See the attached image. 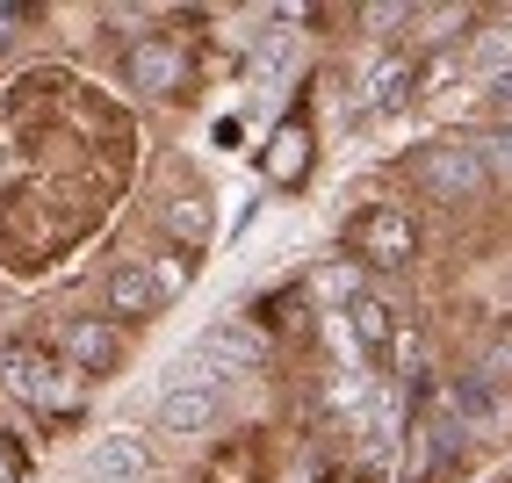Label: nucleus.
Segmentation results:
<instances>
[{
    "label": "nucleus",
    "instance_id": "nucleus-5",
    "mask_svg": "<svg viewBox=\"0 0 512 483\" xmlns=\"http://www.w3.org/2000/svg\"><path fill=\"white\" fill-rule=\"evenodd\" d=\"M404 94H412V58H397V51L361 58V73H354L361 116H397V109H404Z\"/></svg>",
    "mask_w": 512,
    "mask_h": 483
},
{
    "label": "nucleus",
    "instance_id": "nucleus-3",
    "mask_svg": "<svg viewBox=\"0 0 512 483\" xmlns=\"http://www.w3.org/2000/svg\"><path fill=\"white\" fill-rule=\"evenodd\" d=\"M419 181H426L440 202H462V195H476V188L491 181V159H484L476 137H448V145H433V152L419 159Z\"/></svg>",
    "mask_w": 512,
    "mask_h": 483
},
{
    "label": "nucleus",
    "instance_id": "nucleus-12",
    "mask_svg": "<svg viewBox=\"0 0 512 483\" xmlns=\"http://www.w3.org/2000/svg\"><path fill=\"white\" fill-rule=\"evenodd\" d=\"M318 296H325V303H354V267L332 260V267L318 274Z\"/></svg>",
    "mask_w": 512,
    "mask_h": 483
},
{
    "label": "nucleus",
    "instance_id": "nucleus-11",
    "mask_svg": "<svg viewBox=\"0 0 512 483\" xmlns=\"http://www.w3.org/2000/svg\"><path fill=\"white\" fill-rule=\"evenodd\" d=\"M130 73H138V87H145V94H166V87L181 80V58L166 51V44H145V51H138V65H130Z\"/></svg>",
    "mask_w": 512,
    "mask_h": 483
},
{
    "label": "nucleus",
    "instance_id": "nucleus-7",
    "mask_svg": "<svg viewBox=\"0 0 512 483\" xmlns=\"http://www.w3.org/2000/svg\"><path fill=\"white\" fill-rule=\"evenodd\" d=\"M109 310L116 318H152V310H166V289H159L152 260H123L109 274Z\"/></svg>",
    "mask_w": 512,
    "mask_h": 483
},
{
    "label": "nucleus",
    "instance_id": "nucleus-13",
    "mask_svg": "<svg viewBox=\"0 0 512 483\" xmlns=\"http://www.w3.org/2000/svg\"><path fill=\"white\" fill-rule=\"evenodd\" d=\"M484 94H491V101H512V65H498V73H484Z\"/></svg>",
    "mask_w": 512,
    "mask_h": 483
},
{
    "label": "nucleus",
    "instance_id": "nucleus-8",
    "mask_svg": "<svg viewBox=\"0 0 512 483\" xmlns=\"http://www.w3.org/2000/svg\"><path fill=\"white\" fill-rule=\"evenodd\" d=\"M116 361H123V347H116V332L101 318L65 325V368H73V375H109Z\"/></svg>",
    "mask_w": 512,
    "mask_h": 483
},
{
    "label": "nucleus",
    "instance_id": "nucleus-10",
    "mask_svg": "<svg viewBox=\"0 0 512 483\" xmlns=\"http://www.w3.org/2000/svg\"><path fill=\"white\" fill-rule=\"evenodd\" d=\"M166 231L181 238V253H188V246H202V238H210V202H202L195 188H188V195H174V202H166Z\"/></svg>",
    "mask_w": 512,
    "mask_h": 483
},
{
    "label": "nucleus",
    "instance_id": "nucleus-2",
    "mask_svg": "<svg viewBox=\"0 0 512 483\" xmlns=\"http://www.w3.org/2000/svg\"><path fill=\"white\" fill-rule=\"evenodd\" d=\"M217 419H224V390H217V383H195V375H166V390H159V404H152V426H159V433L195 440V433H210Z\"/></svg>",
    "mask_w": 512,
    "mask_h": 483
},
{
    "label": "nucleus",
    "instance_id": "nucleus-9",
    "mask_svg": "<svg viewBox=\"0 0 512 483\" xmlns=\"http://www.w3.org/2000/svg\"><path fill=\"white\" fill-rule=\"evenodd\" d=\"M347 325H354V339H361L368 354H390V347H397V318H390L383 296H354V303H347Z\"/></svg>",
    "mask_w": 512,
    "mask_h": 483
},
{
    "label": "nucleus",
    "instance_id": "nucleus-1",
    "mask_svg": "<svg viewBox=\"0 0 512 483\" xmlns=\"http://www.w3.org/2000/svg\"><path fill=\"white\" fill-rule=\"evenodd\" d=\"M0 383H8L15 404H44V411H73L80 404V375L58 368L44 354H22V347H0Z\"/></svg>",
    "mask_w": 512,
    "mask_h": 483
},
{
    "label": "nucleus",
    "instance_id": "nucleus-14",
    "mask_svg": "<svg viewBox=\"0 0 512 483\" xmlns=\"http://www.w3.org/2000/svg\"><path fill=\"white\" fill-rule=\"evenodd\" d=\"M8 37H15V15H8V8H0V44H8Z\"/></svg>",
    "mask_w": 512,
    "mask_h": 483
},
{
    "label": "nucleus",
    "instance_id": "nucleus-6",
    "mask_svg": "<svg viewBox=\"0 0 512 483\" xmlns=\"http://www.w3.org/2000/svg\"><path fill=\"white\" fill-rule=\"evenodd\" d=\"M354 253L390 274V267H404L419 253V238H412V224H404L397 210H368V217H354Z\"/></svg>",
    "mask_w": 512,
    "mask_h": 483
},
{
    "label": "nucleus",
    "instance_id": "nucleus-4",
    "mask_svg": "<svg viewBox=\"0 0 512 483\" xmlns=\"http://www.w3.org/2000/svg\"><path fill=\"white\" fill-rule=\"evenodd\" d=\"M159 476V455L145 433H101L87 447V483H152Z\"/></svg>",
    "mask_w": 512,
    "mask_h": 483
}]
</instances>
